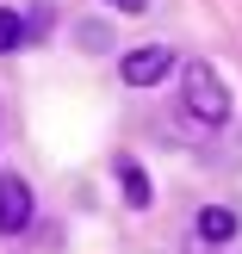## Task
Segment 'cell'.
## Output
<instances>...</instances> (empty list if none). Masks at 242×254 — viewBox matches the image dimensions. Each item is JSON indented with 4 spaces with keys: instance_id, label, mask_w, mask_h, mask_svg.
Here are the masks:
<instances>
[{
    "instance_id": "8992f818",
    "label": "cell",
    "mask_w": 242,
    "mask_h": 254,
    "mask_svg": "<svg viewBox=\"0 0 242 254\" xmlns=\"http://www.w3.org/2000/svg\"><path fill=\"white\" fill-rule=\"evenodd\" d=\"M118 186H124V198H131L137 211L149 205V180H143V168H137V161H118Z\"/></svg>"
},
{
    "instance_id": "5b68a950",
    "label": "cell",
    "mask_w": 242,
    "mask_h": 254,
    "mask_svg": "<svg viewBox=\"0 0 242 254\" xmlns=\"http://www.w3.org/2000/svg\"><path fill=\"white\" fill-rule=\"evenodd\" d=\"M25 37H31V25H25L12 6H0V56H12V50L25 44Z\"/></svg>"
},
{
    "instance_id": "6da1fadb",
    "label": "cell",
    "mask_w": 242,
    "mask_h": 254,
    "mask_svg": "<svg viewBox=\"0 0 242 254\" xmlns=\"http://www.w3.org/2000/svg\"><path fill=\"white\" fill-rule=\"evenodd\" d=\"M180 99H186V112H193L199 124H230V87H224V74L211 68V62H186L180 68Z\"/></svg>"
},
{
    "instance_id": "277c9868",
    "label": "cell",
    "mask_w": 242,
    "mask_h": 254,
    "mask_svg": "<svg viewBox=\"0 0 242 254\" xmlns=\"http://www.w3.org/2000/svg\"><path fill=\"white\" fill-rule=\"evenodd\" d=\"M230 236H236V211H224V205L199 211V242H230Z\"/></svg>"
},
{
    "instance_id": "7a4b0ae2",
    "label": "cell",
    "mask_w": 242,
    "mask_h": 254,
    "mask_svg": "<svg viewBox=\"0 0 242 254\" xmlns=\"http://www.w3.org/2000/svg\"><path fill=\"white\" fill-rule=\"evenodd\" d=\"M174 68H180V56H174L168 44H143V50H131V56L118 62L124 87H161V81H168Z\"/></svg>"
},
{
    "instance_id": "3957f363",
    "label": "cell",
    "mask_w": 242,
    "mask_h": 254,
    "mask_svg": "<svg viewBox=\"0 0 242 254\" xmlns=\"http://www.w3.org/2000/svg\"><path fill=\"white\" fill-rule=\"evenodd\" d=\"M37 217V198L19 174H0V236H25Z\"/></svg>"
},
{
    "instance_id": "52a82bcc",
    "label": "cell",
    "mask_w": 242,
    "mask_h": 254,
    "mask_svg": "<svg viewBox=\"0 0 242 254\" xmlns=\"http://www.w3.org/2000/svg\"><path fill=\"white\" fill-rule=\"evenodd\" d=\"M106 6H118V12H149V0H106Z\"/></svg>"
}]
</instances>
